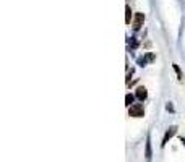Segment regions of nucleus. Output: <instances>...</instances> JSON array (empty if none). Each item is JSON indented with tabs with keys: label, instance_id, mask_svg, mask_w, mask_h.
<instances>
[{
	"label": "nucleus",
	"instance_id": "obj_1",
	"mask_svg": "<svg viewBox=\"0 0 185 162\" xmlns=\"http://www.w3.org/2000/svg\"><path fill=\"white\" fill-rule=\"evenodd\" d=\"M129 115L130 117H135V118H140L145 115V109L141 104H132L129 107Z\"/></svg>",
	"mask_w": 185,
	"mask_h": 162
},
{
	"label": "nucleus",
	"instance_id": "obj_3",
	"mask_svg": "<svg viewBox=\"0 0 185 162\" xmlns=\"http://www.w3.org/2000/svg\"><path fill=\"white\" fill-rule=\"evenodd\" d=\"M135 96H137V99L145 101L146 97H148V89H146L145 86H138V88H137V93H135Z\"/></svg>",
	"mask_w": 185,
	"mask_h": 162
},
{
	"label": "nucleus",
	"instance_id": "obj_10",
	"mask_svg": "<svg viewBox=\"0 0 185 162\" xmlns=\"http://www.w3.org/2000/svg\"><path fill=\"white\" fill-rule=\"evenodd\" d=\"M166 109H167V110H170V112H174V107H172L170 104H167V105H166Z\"/></svg>",
	"mask_w": 185,
	"mask_h": 162
},
{
	"label": "nucleus",
	"instance_id": "obj_4",
	"mask_svg": "<svg viewBox=\"0 0 185 162\" xmlns=\"http://www.w3.org/2000/svg\"><path fill=\"white\" fill-rule=\"evenodd\" d=\"M175 133H177V126H170V128L166 131V135H164V139H162V146H164V144L169 141V139L175 135Z\"/></svg>",
	"mask_w": 185,
	"mask_h": 162
},
{
	"label": "nucleus",
	"instance_id": "obj_11",
	"mask_svg": "<svg viewBox=\"0 0 185 162\" xmlns=\"http://www.w3.org/2000/svg\"><path fill=\"white\" fill-rule=\"evenodd\" d=\"M180 143H183V144H185V138H180Z\"/></svg>",
	"mask_w": 185,
	"mask_h": 162
},
{
	"label": "nucleus",
	"instance_id": "obj_5",
	"mask_svg": "<svg viewBox=\"0 0 185 162\" xmlns=\"http://www.w3.org/2000/svg\"><path fill=\"white\" fill-rule=\"evenodd\" d=\"M145 156L146 159H151L153 157V151H151V138H146V151H145Z\"/></svg>",
	"mask_w": 185,
	"mask_h": 162
},
{
	"label": "nucleus",
	"instance_id": "obj_8",
	"mask_svg": "<svg viewBox=\"0 0 185 162\" xmlns=\"http://www.w3.org/2000/svg\"><path fill=\"white\" fill-rule=\"evenodd\" d=\"M135 97H137V96H133V94H127V96H125V104L129 105V107L133 104V99H135Z\"/></svg>",
	"mask_w": 185,
	"mask_h": 162
},
{
	"label": "nucleus",
	"instance_id": "obj_6",
	"mask_svg": "<svg viewBox=\"0 0 185 162\" xmlns=\"http://www.w3.org/2000/svg\"><path fill=\"white\" fill-rule=\"evenodd\" d=\"M151 60H154V54H146V57L138 59V65L145 67V65H146V62H151Z\"/></svg>",
	"mask_w": 185,
	"mask_h": 162
},
{
	"label": "nucleus",
	"instance_id": "obj_9",
	"mask_svg": "<svg viewBox=\"0 0 185 162\" xmlns=\"http://www.w3.org/2000/svg\"><path fill=\"white\" fill-rule=\"evenodd\" d=\"M174 70H175V73H177V76H179V80H182V72H180V68H179V65H174Z\"/></svg>",
	"mask_w": 185,
	"mask_h": 162
},
{
	"label": "nucleus",
	"instance_id": "obj_7",
	"mask_svg": "<svg viewBox=\"0 0 185 162\" xmlns=\"http://www.w3.org/2000/svg\"><path fill=\"white\" fill-rule=\"evenodd\" d=\"M130 20H132V8H130V5H127L125 7V23L130 24Z\"/></svg>",
	"mask_w": 185,
	"mask_h": 162
},
{
	"label": "nucleus",
	"instance_id": "obj_2",
	"mask_svg": "<svg viewBox=\"0 0 185 162\" xmlns=\"http://www.w3.org/2000/svg\"><path fill=\"white\" fill-rule=\"evenodd\" d=\"M143 23H145V15L143 13H137V15H135V20H133V29L138 31L140 28L143 26Z\"/></svg>",
	"mask_w": 185,
	"mask_h": 162
}]
</instances>
